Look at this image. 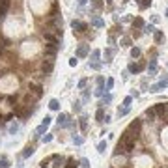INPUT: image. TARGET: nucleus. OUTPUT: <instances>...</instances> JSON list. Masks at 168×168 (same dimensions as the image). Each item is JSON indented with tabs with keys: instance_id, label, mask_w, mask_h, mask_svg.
<instances>
[{
	"instance_id": "864d4df0",
	"label": "nucleus",
	"mask_w": 168,
	"mask_h": 168,
	"mask_svg": "<svg viewBox=\"0 0 168 168\" xmlns=\"http://www.w3.org/2000/svg\"><path fill=\"white\" fill-rule=\"evenodd\" d=\"M77 2H79V6H84V4H86L88 0H77Z\"/></svg>"
},
{
	"instance_id": "c756f323",
	"label": "nucleus",
	"mask_w": 168,
	"mask_h": 168,
	"mask_svg": "<svg viewBox=\"0 0 168 168\" xmlns=\"http://www.w3.org/2000/svg\"><path fill=\"white\" fill-rule=\"evenodd\" d=\"M8 131H10V135H17L19 133V123H11V125L8 127Z\"/></svg>"
},
{
	"instance_id": "2f4dec72",
	"label": "nucleus",
	"mask_w": 168,
	"mask_h": 168,
	"mask_svg": "<svg viewBox=\"0 0 168 168\" xmlns=\"http://www.w3.org/2000/svg\"><path fill=\"white\" fill-rule=\"evenodd\" d=\"M81 110H82V103L81 101H75L73 103V112H75V114H81Z\"/></svg>"
},
{
	"instance_id": "c03bdc74",
	"label": "nucleus",
	"mask_w": 168,
	"mask_h": 168,
	"mask_svg": "<svg viewBox=\"0 0 168 168\" xmlns=\"http://www.w3.org/2000/svg\"><path fill=\"white\" fill-rule=\"evenodd\" d=\"M90 69H95V71L101 69V64H99V62H92V64H90Z\"/></svg>"
},
{
	"instance_id": "9d476101",
	"label": "nucleus",
	"mask_w": 168,
	"mask_h": 168,
	"mask_svg": "<svg viewBox=\"0 0 168 168\" xmlns=\"http://www.w3.org/2000/svg\"><path fill=\"white\" fill-rule=\"evenodd\" d=\"M146 67V64L144 62H138V64H129V67H127V71L129 73H133V75H137V73H140V71Z\"/></svg>"
},
{
	"instance_id": "3c124183",
	"label": "nucleus",
	"mask_w": 168,
	"mask_h": 168,
	"mask_svg": "<svg viewBox=\"0 0 168 168\" xmlns=\"http://www.w3.org/2000/svg\"><path fill=\"white\" fill-rule=\"evenodd\" d=\"M95 82H97V86H103V84H105V79H103L101 75H99V77L95 79Z\"/></svg>"
},
{
	"instance_id": "58836bf2",
	"label": "nucleus",
	"mask_w": 168,
	"mask_h": 168,
	"mask_svg": "<svg viewBox=\"0 0 168 168\" xmlns=\"http://www.w3.org/2000/svg\"><path fill=\"white\" fill-rule=\"evenodd\" d=\"M73 144L81 146V144H84V138H82V137H75V135H73Z\"/></svg>"
},
{
	"instance_id": "ddd939ff",
	"label": "nucleus",
	"mask_w": 168,
	"mask_h": 168,
	"mask_svg": "<svg viewBox=\"0 0 168 168\" xmlns=\"http://www.w3.org/2000/svg\"><path fill=\"white\" fill-rule=\"evenodd\" d=\"M92 25H94L95 28H103L105 26V21H103L99 15H92Z\"/></svg>"
},
{
	"instance_id": "dca6fc26",
	"label": "nucleus",
	"mask_w": 168,
	"mask_h": 168,
	"mask_svg": "<svg viewBox=\"0 0 168 168\" xmlns=\"http://www.w3.org/2000/svg\"><path fill=\"white\" fill-rule=\"evenodd\" d=\"M34 150H36V144H28V146L25 148V151H23V159H28L32 153H34Z\"/></svg>"
},
{
	"instance_id": "a18cd8bd",
	"label": "nucleus",
	"mask_w": 168,
	"mask_h": 168,
	"mask_svg": "<svg viewBox=\"0 0 168 168\" xmlns=\"http://www.w3.org/2000/svg\"><path fill=\"white\" fill-rule=\"evenodd\" d=\"M150 92H151V94H159V92H161V88H159V84H153V86L150 88Z\"/></svg>"
},
{
	"instance_id": "bb28decb",
	"label": "nucleus",
	"mask_w": 168,
	"mask_h": 168,
	"mask_svg": "<svg viewBox=\"0 0 168 168\" xmlns=\"http://www.w3.org/2000/svg\"><path fill=\"white\" fill-rule=\"evenodd\" d=\"M49 109H51V110H60V103H58V99H51Z\"/></svg>"
},
{
	"instance_id": "aec40b11",
	"label": "nucleus",
	"mask_w": 168,
	"mask_h": 168,
	"mask_svg": "<svg viewBox=\"0 0 168 168\" xmlns=\"http://www.w3.org/2000/svg\"><path fill=\"white\" fill-rule=\"evenodd\" d=\"M30 92H34L38 97H41V95H43V86H41V84H32V90Z\"/></svg>"
},
{
	"instance_id": "4c0bfd02",
	"label": "nucleus",
	"mask_w": 168,
	"mask_h": 168,
	"mask_svg": "<svg viewBox=\"0 0 168 168\" xmlns=\"http://www.w3.org/2000/svg\"><path fill=\"white\" fill-rule=\"evenodd\" d=\"M41 140H43V144H49L51 140H53V135H51V133H45V135L41 137Z\"/></svg>"
},
{
	"instance_id": "603ef678",
	"label": "nucleus",
	"mask_w": 168,
	"mask_h": 168,
	"mask_svg": "<svg viewBox=\"0 0 168 168\" xmlns=\"http://www.w3.org/2000/svg\"><path fill=\"white\" fill-rule=\"evenodd\" d=\"M122 45H123V47H129V45H131V39H129V38H123V39H122Z\"/></svg>"
},
{
	"instance_id": "f8f14e48",
	"label": "nucleus",
	"mask_w": 168,
	"mask_h": 168,
	"mask_svg": "<svg viewBox=\"0 0 168 168\" xmlns=\"http://www.w3.org/2000/svg\"><path fill=\"white\" fill-rule=\"evenodd\" d=\"M114 155H125V157H129V153H127L125 146H123V142H118V144H116V151H114Z\"/></svg>"
},
{
	"instance_id": "7c9ffc66",
	"label": "nucleus",
	"mask_w": 168,
	"mask_h": 168,
	"mask_svg": "<svg viewBox=\"0 0 168 168\" xmlns=\"http://www.w3.org/2000/svg\"><path fill=\"white\" fill-rule=\"evenodd\" d=\"M140 54H142V51H140L138 47H133V49H131V58H140Z\"/></svg>"
},
{
	"instance_id": "412c9836",
	"label": "nucleus",
	"mask_w": 168,
	"mask_h": 168,
	"mask_svg": "<svg viewBox=\"0 0 168 168\" xmlns=\"http://www.w3.org/2000/svg\"><path fill=\"white\" fill-rule=\"evenodd\" d=\"M103 120H105V110H103V107H99L97 112H95V122H99V123H101Z\"/></svg>"
},
{
	"instance_id": "e433bc0d",
	"label": "nucleus",
	"mask_w": 168,
	"mask_h": 168,
	"mask_svg": "<svg viewBox=\"0 0 168 168\" xmlns=\"http://www.w3.org/2000/svg\"><path fill=\"white\" fill-rule=\"evenodd\" d=\"M127 112H129V107H122V109H118V118H122V116H125Z\"/></svg>"
},
{
	"instance_id": "c85d7f7f",
	"label": "nucleus",
	"mask_w": 168,
	"mask_h": 168,
	"mask_svg": "<svg viewBox=\"0 0 168 168\" xmlns=\"http://www.w3.org/2000/svg\"><path fill=\"white\" fill-rule=\"evenodd\" d=\"M153 34H155V43H161L163 39H165V34H163L161 30H155Z\"/></svg>"
},
{
	"instance_id": "f03ea898",
	"label": "nucleus",
	"mask_w": 168,
	"mask_h": 168,
	"mask_svg": "<svg viewBox=\"0 0 168 168\" xmlns=\"http://www.w3.org/2000/svg\"><path fill=\"white\" fill-rule=\"evenodd\" d=\"M34 110H36V109H28L26 105H17V107L13 109V116H17L19 120H23V122H25V120L30 118V114H32Z\"/></svg>"
},
{
	"instance_id": "a878e982",
	"label": "nucleus",
	"mask_w": 168,
	"mask_h": 168,
	"mask_svg": "<svg viewBox=\"0 0 168 168\" xmlns=\"http://www.w3.org/2000/svg\"><path fill=\"white\" fill-rule=\"evenodd\" d=\"M114 53H116L114 49H105V62H110L112 56H114Z\"/></svg>"
},
{
	"instance_id": "6e6552de",
	"label": "nucleus",
	"mask_w": 168,
	"mask_h": 168,
	"mask_svg": "<svg viewBox=\"0 0 168 168\" xmlns=\"http://www.w3.org/2000/svg\"><path fill=\"white\" fill-rule=\"evenodd\" d=\"M10 6H11V0H0V21H4L10 11Z\"/></svg>"
},
{
	"instance_id": "cd10ccee",
	"label": "nucleus",
	"mask_w": 168,
	"mask_h": 168,
	"mask_svg": "<svg viewBox=\"0 0 168 168\" xmlns=\"http://www.w3.org/2000/svg\"><path fill=\"white\" fill-rule=\"evenodd\" d=\"M0 45H2L4 49H8V47L11 45V41H10V39H8V38H4L2 34H0Z\"/></svg>"
},
{
	"instance_id": "4468645a",
	"label": "nucleus",
	"mask_w": 168,
	"mask_h": 168,
	"mask_svg": "<svg viewBox=\"0 0 168 168\" xmlns=\"http://www.w3.org/2000/svg\"><path fill=\"white\" fill-rule=\"evenodd\" d=\"M75 56H77V58H86L88 56V45H81L77 49V53H75Z\"/></svg>"
},
{
	"instance_id": "b1692460",
	"label": "nucleus",
	"mask_w": 168,
	"mask_h": 168,
	"mask_svg": "<svg viewBox=\"0 0 168 168\" xmlns=\"http://www.w3.org/2000/svg\"><path fill=\"white\" fill-rule=\"evenodd\" d=\"M137 2H138L140 10H148V8L151 6V0H137Z\"/></svg>"
},
{
	"instance_id": "f704fd0d",
	"label": "nucleus",
	"mask_w": 168,
	"mask_h": 168,
	"mask_svg": "<svg viewBox=\"0 0 168 168\" xmlns=\"http://www.w3.org/2000/svg\"><path fill=\"white\" fill-rule=\"evenodd\" d=\"M0 168H10V161L6 157H0Z\"/></svg>"
},
{
	"instance_id": "4be33fe9",
	"label": "nucleus",
	"mask_w": 168,
	"mask_h": 168,
	"mask_svg": "<svg viewBox=\"0 0 168 168\" xmlns=\"http://www.w3.org/2000/svg\"><path fill=\"white\" fill-rule=\"evenodd\" d=\"M110 103H112V95H110V94H107V95H103V97H101V103H99V107L110 105Z\"/></svg>"
},
{
	"instance_id": "6ab92c4d",
	"label": "nucleus",
	"mask_w": 168,
	"mask_h": 168,
	"mask_svg": "<svg viewBox=\"0 0 168 168\" xmlns=\"http://www.w3.org/2000/svg\"><path fill=\"white\" fill-rule=\"evenodd\" d=\"M62 168H79V163L75 161L73 157H69V159H66V165H64Z\"/></svg>"
},
{
	"instance_id": "7ed1b4c3",
	"label": "nucleus",
	"mask_w": 168,
	"mask_h": 168,
	"mask_svg": "<svg viewBox=\"0 0 168 168\" xmlns=\"http://www.w3.org/2000/svg\"><path fill=\"white\" fill-rule=\"evenodd\" d=\"M153 109L157 112V118L161 122H165V125H166V103H157V105H153Z\"/></svg>"
},
{
	"instance_id": "0eeeda50",
	"label": "nucleus",
	"mask_w": 168,
	"mask_h": 168,
	"mask_svg": "<svg viewBox=\"0 0 168 168\" xmlns=\"http://www.w3.org/2000/svg\"><path fill=\"white\" fill-rule=\"evenodd\" d=\"M71 28H73L75 32L84 34V32L88 30V25H86V23H82V21H79V19H73V21H71Z\"/></svg>"
},
{
	"instance_id": "2eb2a0df",
	"label": "nucleus",
	"mask_w": 168,
	"mask_h": 168,
	"mask_svg": "<svg viewBox=\"0 0 168 168\" xmlns=\"http://www.w3.org/2000/svg\"><path fill=\"white\" fill-rule=\"evenodd\" d=\"M67 120H69V116L66 114V112H60V116H58V120H56V123H58V127H64L67 123Z\"/></svg>"
},
{
	"instance_id": "1a4fd4ad",
	"label": "nucleus",
	"mask_w": 168,
	"mask_h": 168,
	"mask_svg": "<svg viewBox=\"0 0 168 168\" xmlns=\"http://www.w3.org/2000/svg\"><path fill=\"white\" fill-rule=\"evenodd\" d=\"M144 118L148 120L150 123H153V122H157V112H155V109L153 107H150V109H146V112H144Z\"/></svg>"
},
{
	"instance_id": "a211bd4d",
	"label": "nucleus",
	"mask_w": 168,
	"mask_h": 168,
	"mask_svg": "<svg viewBox=\"0 0 168 168\" xmlns=\"http://www.w3.org/2000/svg\"><path fill=\"white\" fill-rule=\"evenodd\" d=\"M79 127H81L82 133H86V129H88V118L86 116H81V118H79Z\"/></svg>"
},
{
	"instance_id": "6e6d98bb",
	"label": "nucleus",
	"mask_w": 168,
	"mask_h": 168,
	"mask_svg": "<svg viewBox=\"0 0 168 168\" xmlns=\"http://www.w3.org/2000/svg\"><path fill=\"white\" fill-rule=\"evenodd\" d=\"M0 77H2V73H0Z\"/></svg>"
},
{
	"instance_id": "79ce46f5",
	"label": "nucleus",
	"mask_w": 168,
	"mask_h": 168,
	"mask_svg": "<svg viewBox=\"0 0 168 168\" xmlns=\"http://www.w3.org/2000/svg\"><path fill=\"white\" fill-rule=\"evenodd\" d=\"M99 56H101V51H94L90 58H92V60H94V62H95V60H99Z\"/></svg>"
},
{
	"instance_id": "f257e3e1",
	"label": "nucleus",
	"mask_w": 168,
	"mask_h": 168,
	"mask_svg": "<svg viewBox=\"0 0 168 168\" xmlns=\"http://www.w3.org/2000/svg\"><path fill=\"white\" fill-rule=\"evenodd\" d=\"M142 120H144V118H135L133 122L129 123V127L125 129L127 133L131 135V137L137 140V142H138L140 138H142Z\"/></svg>"
},
{
	"instance_id": "9b49d317",
	"label": "nucleus",
	"mask_w": 168,
	"mask_h": 168,
	"mask_svg": "<svg viewBox=\"0 0 168 168\" xmlns=\"http://www.w3.org/2000/svg\"><path fill=\"white\" fill-rule=\"evenodd\" d=\"M43 38H45L49 43H60V41H62V39H60L56 34H53L51 30H45V32H43Z\"/></svg>"
},
{
	"instance_id": "20e7f679",
	"label": "nucleus",
	"mask_w": 168,
	"mask_h": 168,
	"mask_svg": "<svg viewBox=\"0 0 168 168\" xmlns=\"http://www.w3.org/2000/svg\"><path fill=\"white\" fill-rule=\"evenodd\" d=\"M51 120H53V118H51V116H45V120H43V123H41V125L38 127V129H36V135H34V138H39V137H41V135H45V133H47V127L51 125Z\"/></svg>"
},
{
	"instance_id": "de8ad7c7",
	"label": "nucleus",
	"mask_w": 168,
	"mask_h": 168,
	"mask_svg": "<svg viewBox=\"0 0 168 168\" xmlns=\"http://www.w3.org/2000/svg\"><path fill=\"white\" fill-rule=\"evenodd\" d=\"M166 86H168V77H165L161 82H159V88H161V90H163V88H166Z\"/></svg>"
},
{
	"instance_id": "c9c22d12",
	"label": "nucleus",
	"mask_w": 168,
	"mask_h": 168,
	"mask_svg": "<svg viewBox=\"0 0 168 168\" xmlns=\"http://www.w3.org/2000/svg\"><path fill=\"white\" fill-rule=\"evenodd\" d=\"M114 88V79H107V86H105V92H109Z\"/></svg>"
},
{
	"instance_id": "37998d69",
	"label": "nucleus",
	"mask_w": 168,
	"mask_h": 168,
	"mask_svg": "<svg viewBox=\"0 0 168 168\" xmlns=\"http://www.w3.org/2000/svg\"><path fill=\"white\" fill-rule=\"evenodd\" d=\"M79 165H81L82 168H90V161H88V159H81V163H79Z\"/></svg>"
},
{
	"instance_id": "8fccbe9b",
	"label": "nucleus",
	"mask_w": 168,
	"mask_h": 168,
	"mask_svg": "<svg viewBox=\"0 0 168 168\" xmlns=\"http://www.w3.org/2000/svg\"><path fill=\"white\" fill-rule=\"evenodd\" d=\"M77 64H79V60H77V56H73V58H71V60H69V66H71V67H75V66H77Z\"/></svg>"
},
{
	"instance_id": "a19ab883",
	"label": "nucleus",
	"mask_w": 168,
	"mask_h": 168,
	"mask_svg": "<svg viewBox=\"0 0 168 168\" xmlns=\"http://www.w3.org/2000/svg\"><path fill=\"white\" fill-rule=\"evenodd\" d=\"M82 101H84V103L90 101V92H88V90H84V92H82Z\"/></svg>"
},
{
	"instance_id": "49530a36",
	"label": "nucleus",
	"mask_w": 168,
	"mask_h": 168,
	"mask_svg": "<svg viewBox=\"0 0 168 168\" xmlns=\"http://www.w3.org/2000/svg\"><path fill=\"white\" fill-rule=\"evenodd\" d=\"M131 103H133V95H129V97H125V99H123V107H129Z\"/></svg>"
},
{
	"instance_id": "473e14b6",
	"label": "nucleus",
	"mask_w": 168,
	"mask_h": 168,
	"mask_svg": "<svg viewBox=\"0 0 168 168\" xmlns=\"http://www.w3.org/2000/svg\"><path fill=\"white\" fill-rule=\"evenodd\" d=\"M103 6H105V4H103L101 0H94V2H92V8H94V10H101Z\"/></svg>"
},
{
	"instance_id": "5fc2aeb1",
	"label": "nucleus",
	"mask_w": 168,
	"mask_h": 168,
	"mask_svg": "<svg viewBox=\"0 0 168 168\" xmlns=\"http://www.w3.org/2000/svg\"><path fill=\"white\" fill-rule=\"evenodd\" d=\"M107 4H112V0H107Z\"/></svg>"
},
{
	"instance_id": "423d86ee",
	"label": "nucleus",
	"mask_w": 168,
	"mask_h": 168,
	"mask_svg": "<svg viewBox=\"0 0 168 168\" xmlns=\"http://www.w3.org/2000/svg\"><path fill=\"white\" fill-rule=\"evenodd\" d=\"M41 69H43L45 75H49L51 71L54 69V58H47V56H45V60L41 62Z\"/></svg>"
},
{
	"instance_id": "39448f33",
	"label": "nucleus",
	"mask_w": 168,
	"mask_h": 168,
	"mask_svg": "<svg viewBox=\"0 0 168 168\" xmlns=\"http://www.w3.org/2000/svg\"><path fill=\"white\" fill-rule=\"evenodd\" d=\"M58 51H60L58 43H49V45H45V56H47V58H54Z\"/></svg>"
},
{
	"instance_id": "ea45409f",
	"label": "nucleus",
	"mask_w": 168,
	"mask_h": 168,
	"mask_svg": "<svg viewBox=\"0 0 168 168\" xmlns=\"http://www.w3.org/2000/svg\"><path fill=\"white\" fill-rule=\"evenodd\" d=\"M144 32H148V34H153V32H155V26H153V25H146V26H144Z\"/></svg>"
},
{
	"instance_id": "393cba45",
	"label": "nucleus",
	"mask_w": 168,
	"mask_h": 168,
	"mask_svg": "<svg viewBox=\"0 0 168 168\" xmlns=\"http://www.w3.org/2000/svg\"><path fill=\"white\" fill-rule=\"evenodd\" d=\"M94 95L95 97H103V95H105V86H97L94 90Z\"/></svg>"
},
{
	"instance_id": "f3484780",
	"label": "nucleus",
	"mask_w": 168,
	"mask_h": 168,
	"mask_svg": "<svg viewBox=\"0 0 168 168\" xmlns=\"http://www.w3.org/2000/svg\"><path fill=\"white\" fill-rule=\"evenodd\" d=\"M148 73H150V77H153L155 73H157V60H151L150 66H148Z\"/></svg>"
},
{
	"instance_id": "72a5a7b5",
	"label": "nucleus",
	"mask_w": 168,
	"mask_h": 168,
	"mask_svg": "<svg viewBox=\"0 0 168 168\" xmlns=\"http://www.w3.org/2000/svg\"><path fill=\"white\" fill-rule=\"evenodd\" d=\"M97 151H99V153H105V151H107V142H99L97 144Z\"/></svg>"
},
{
	"instance_id": "5701e85b",
	"label": "nucleus",
	"mask_w": 168,
	"mask_h": 168,
	"mask_svg": "<svg viewBox=\"0 0 168 168\" xmlns=\"http://www.w3.org/2000/svg\"><path fill=\"white\" fill-rule=\"evenodd\" d=\"M144 26H146V23H144L142 17H137V19L133 21V28H144Z\"/></svg>"
},
{
	"instance_id": "09e8293b",
	"label": "nucleus",
	"mask_w": 168,
	"mask_h": 168,
	"mask_svg": "<svg viewBox=\"0 0 168 168\" xmlns=\"http://www.w3.org/2000/svg\"><path fill=\"white\" fill-rule=\"evenodd\" d=\"M86 84H88V79H82V81H79V88H86Z\"/></svg>"
}]
</instances>
